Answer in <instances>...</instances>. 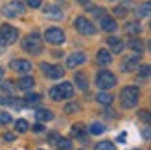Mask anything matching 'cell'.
<instances>
[{"label": "cell", "mask_w": 151, "mask_h": 150, "mask_svg": "<svg viewBox=\"0 0 151 150\" xmlns=\"http://www.w3.org/2000/svg\"><path fill=\"white\" fill-rule=\"evenodd\" d=\"M18 39V30L11 25H2L0 27V44L2 46H9L12 42H16Z\"/></svg>", "instance_id": "3957f363"}, {"label": "cell", "mask_w": 151, "mask_h": 150, "mask_svg": "<svg viewBox=\"0 0 151 150\" xmlns=\"http://www.w3.org/2000/svg\"><path fill=\"white\" fill-rule=\"evenodd\" d=\"M114 12H116L118 16H121V18H123V16L127 14V9H125V7H116V9H114Z\"/></svg>", "instance_id": "e575fe53"}, {"label": "cell", "mask_w": 151, "mask_h": 150, "mask_svg": "<svg viewBox=\"0 0 151 150\" xmlns=\"http://www.w3.org/2000/svg\"><path fill=\"white\" fill-rule=\"evenodd\" d=\"M56 145H58V149H62V150H70L72 149V141L67 140V138H58V140H56Z\"/></svg>", "instance_id": "d4e9b609"}, {"label": "cell", "mask_w": 151, "mask_h": 150, "mask_svg": "<svg viewBox=\"0 0 151 150\" xmlns=\"http://www.w3.org/2000/svg\"><path fill=\"white\" fill-rule=\"evenodd\" d=\"M137 66H139V57H127L121 62V71L130 73V71H135Z\"/></svg>", "instance_id": "7c38bea8"}, {"label": "cell", "mask_w": 151, "mask_h": 150, "mask_svg": "<svg viewBox=\"0 0 151 150\" xmlns=\"http://www.w3.org/2000/svg\"><path fill=\"white\" fill-rule=\"evenodd\" d=\"M107 42H109V46L113 48V51H116V53H121L123 44H121V41H119L118 37H109V39H107Z\"/></svg>", "instance_id": "7402d4cb"}, {"label": "cell", "mask_w": 151, "mask_h": 150, "mask_svg": "<svg viewBox=\"0 0 151 150\" xmlns=\"http://www.w3.org/2000/svg\"><path fill=\"white\" fill-rule=\"evenodd\" d=\"M32 129H34L35 133H42V131H44V127H42V124H40V122H39V124H35Z\"/></svg>", "instance_id": "74e56055"}, {"label": "cell", "mask_w": 151, "mask_h": 150, "mask_svg": "<svg viewBox=\"0 0 151 150\" xmlns=\"http://www.w3.org/2000/svg\"><path fill=\"white\" fill-rule=\"evenodd\" d=\"M84 131H86V127L83 124H76L72 127V134L77 136V138H81V140H84Z\"/></svg>", "instance_id": "4316f807"}, {"label": "cell", "mask_w": 151, "mask_h": 150, "mask_svg": "<svg viewBox=\"0 0 151 150\" xmlns=\"http://www.w3.org/2000/svg\"><path fill=\"white\" fill-rule=\"evenodd\" d=\"M97 62L102 64V66H107V64L113 62V57H111V53H109L107 50H100V51L97 53Z\"/></svg>", "instance_id": "e0dca14e"}, {"label": "cell", "mask_w": 151, "mask_h": 150, "mask_svg": "<svg viewBox=\"0 0 151 150\" xmlns=\"http://www.w3.org/2000/svg\"><path fill=\"white\" fill-rule=\"evenodd\" d=\"M21 46H23V50H25L27 53H32V55H37V53L42 51V42H40V39H39L37 34L27 36V37L23 39Z\"/></svg>", "instance_id": "7a4b0ae2"}, {"label": "cell", "mask_w": 151, "mask_h": 150, "mask_svg": "<svg viewBox=\"0 0 151 150\" xmlns=\"http://www.w3.org/2000/svg\"><path fill=\"white\" fill-rule=\"evenodd\" d=\"M139 74L142 76V78H148L150 76V66L146 64V66H141L139 67Z\"/></svg>", "instance_id": "836d02e7"}, {"label": "cell", "mask_w": 151, "mask_h": 150, "mask_svg": "<svg viewBox=\"0 0 151 150\" xmlns=\"http://www.w3.org/2000/svg\"><path fill=\"white\" fill-rule=\"evenodd\" d=\"M141 30H142V28H141V25H139L137 21H130V23H127V32H128V34L137 36Z\"/></svg>", "instance_id": "cb8c5ba5"}, {"label": "cell", "mask_w": 151, "mask_h": 150, "mask_svg": "<svg viewBox=\"0 0 151 150\" xmlns=\"http://www.w3.org/2000/svg\"><path fill=\"white\" fill-rule=\"evenodd\" d=\"M128 46H130V50H134L135 53H142V51H144V42L139 41V39H132V41L128 42Z\"/></svg>", "instance_id": "44dd1931"}, {"label": "cell", "mask_w": 151, "mask_h": 150, "mask_svg": "<svg viewBox=\"0 0 151 150\" xmlns=\"http://www.w3.org/2000/svg\"><path fill=\"white\" fill-rule=\"evenodd\" d=\"M139 97H141V94H139L137 87H127V88L121 90V95H119L121 106L123 108H134L139 103Z\"/></svg>", "instance_id": "6da1fadb"}, {"label": "cell", "mask_w": 151, "mask_h": 150, "mask_svg": "<svg viewBox=\"0 0 151 150\" xmlns=\"http://www.w3.org/2000/svg\"><path fill=\"white\" fill-rule=\"evenodd\" d=\"M56 88H58L62 99H70V97L74 95V85H72L70 81H63V83H60Z\"/></svg>", "instance_id": "8fae6325"}, {"label": "cell", "mask_w": 151, "mask_h": 150, "mask_svg": "<svg viewBox=\"0 0 151 150\" xmlns=\"http://www.w3.org/2000/svg\"><path fill=\"white\" fill-rule=\"evenodd\" d=\"M65 113H69V115H72V113H79L81 111V106L77 104V103H69L67 106H65Z\"/></svg>", "instance_id": "f1b7e54d"}, {"label": "cell", "mask_w": 151, "mask_h": 150, "mask_svg": "<svg viewBox=\"0 0 151 150\" xmlns=\"http://www.w3.org/2000/svg\"><path fill=\"white\" fill-rule=\"evenodd\" d=\"M84 62H86V55L83 51H74V53H70L67 57V67L69 69H74V67L84 64Z\"/></svg>", "instance_id": "9c48e42d"}, {"label": "cell", "mask_w": 151, "mask_h": 150, "mask_svg": "<svg viewBox=\"0 0 151 150\" xmlns=\"http://www.w3.org/2000/svg\"><path fill=\"white\" fill-rule=\"evenodd\" d=\"M2 78H4V69L0 67V81H2Z\"/></svg>", "instance_id": "7bdbcfd3"}, {"label": "cell", "mask_w": 151, "mask_h": 150, "mask_svg": "<svg viewBox=\"0 0 151 150\" xmlns=\"http://www.w3.org/2000/svg\"><path fill=\"white\" fill-rule=\"evenodd\" d=\"M95 150H114V145L111 141H100L95 145Z\"/></svg>", "instance_id": "f546056e"}, {"label": "cell", "mask_w": 151, "mask_h": 150, "mask_svg": "<svg viewBox=\"0 0 151 150\" xmlns=\"http://www.w3.org/2000/svg\"><path fill=\"white\" fill-rule=\"evenodd\" d=\"M125 136H127V134H125V133H123V134H121V136H119V143H125Z\"/></svg>", "instance_id": "60d3db41"}, {"label": "cell", "mask_w": 151, "mask_h": 150, "mask_svg": "<svg viewBox=\"0 0 151 150\" xmlns=\"http://www.w3.org/2000/svg\"><path fill=\"white\" fill-rule=\"evenodd\" d=\"M77 2H79L81 5H86V4H88V0H77Z\"/></svg>", "instance_id": "b9f144b4"}, {"label": "cell", "mask_w": 151, "mask_h": 150, "mask_svg": "<svg viewBox=\"0 0 151 150\" xmlns=\"http://www.w3.org/2000/svg\"><path fill=\"white\" fill-rule=\"evenodd\" d=\"M44 37H46V41H47L49 44H55V46L65 42V34H63V30H62V28H56V27L47 28L46 34H44Z\"/></svg>", "instance_id": "52a82bcc"}, {"label": "cell", "mask_w": 151, "mask_h": 150, "mask_svg": "<svg viewBox=\"0 0 151 150\" xmlns=\"http://www.w3.org/2000/svg\"><path fill=\"white\" fill-rule=\"evenodd\" d=\"M40 69L44 71V74L47 76V78H51V79H58V78H62V76L65 74V71H63V67H62V66L40 64Z\"/></svg>", "instance_id": "ba28073f"}, {"label": "cell", "mask_w": 151, "mask_h": 150, "mask_svg": "<svg viewBox=\"0 0 151 150\" xmlns=\"http://www.w3.org/2000/svg\"><path fill=\"white\" fill-rule=\"evenodd\" d=\"M74 83L77 85L79 90H88V87H90L88 76L84 74V73H76L74 74Z\"/></svg>", "instance_id": "5bb4252c"}, {"label": "cell", "mask_w": 151, "mask_h": 150, "mask_svg": "<svg viewBox=\"0 0 151 150\" xmlns=\"http://www.w3.org/2000/svg\"><path fill=\"white\" fill-rule=\"evenodd\" d=\"M49 97H51L53 101H62V95H60V92H58L56 87H53V88L49 90Z\"/></svg>", "instance_id": "1f68e13d"}, {"label": "cell", "mask_w": 151, "mask_h": 150, "mask_svg": "<svg viewBox=\"0 0 151 150\" xmlns=\"http://www.w3.org/2000/svg\"><path fill=\"white\" fill-rule=\"evenodd\" d=\"M44 14H46L49 20H62V16H63L62 9L56 7V5H46V7H44Z\"/></svg>", "instance_id": "4fadbf2b"}, {"label": "cell", "mask_w": 151, "mask_h": 150, "mask_svg": "<svg viewBox=\"0 0 151 150\" xmlns=\"http://www.w3.org/2000/svg\"><path fill=\"white\" fill-rule=\"evenodd\" d=\"M2 11H4V16H7V18H16V16L25 14V5H23L19 0H12V2H9V4H5Z\"/></svg>", "instance_id": "5b68a950"}, {"label": "cell", "mask_w": 151, "mask_h": 150, "mask_svg": "<svg viewBox=\"0 0 151 150\" xmlns=\"http://www.w3.org/2000/svg\"><path fill=\"white\" fill-rule=\"evenodd\" d=\"M2 140H4V141H14V134H12V133H5V134L2 136Z\"/></svg>", "instance_id": "d590c367"}, {"label": "cell", "mask_w": 151, "mask_h": 150, "mask_svg": "<svg viewBox=\"0 0 151 150\" xmlns=\"http://www.w3.org/2000/svg\"><path fill=\"white\" fill-rule=\"evenodd\" d=\"M27 4H28L30 7H39V5H40V0H27Z\"/></svg>", "instance_id": "8d00e7d4"}, {"label": "cell", "mask_w": 151, "mask_h": 150, "mask_svg": "<svg viewBox=\"0 0 151 150\" xmlns=\"http://www.w3.org/2000/svg\"><path fill=\"white\" fill-rule=\"evenodd\" d=\"M2 90H5V92L12 94V92L16 90V87H14V83H12V81H5V83L2 85Z\"/></svg>", "instance_id": "d6a6232c"}, {"label": "cell", "mask_w": 151, "mask_h": 150, "mask_svg": "<svg viewBox=\"0 0 151 150\" xmlns=\"http://www.w3.org/2000/svg\"><path fill=\"white\" fill-rule=\"evenodd\" d=\"M141 118H144L146 122H150V115H148V111H141Z\"/></svg>", "instance_id": "f35d334b"}, {"label": "cell", "mask_w": 151, "mask_h": 150, "mask_svg": "<svg viewBox=\"0 0 151 150\" xmlns=\"http://www.w3.org/2000/svg\"><path fill=\"white\" fill-rule=\"evenodd\" d=\"M35 118H37L39 122H49V120H53V113L49 111V110H39L35 113Z\"/></svg>", "instance_id": "ffe728a7"}, {"label": "cell", "mask_w": 151, "mask_h": 150, "mask_svg": "<svg viewBox=\"0 0 151 150\" xmlns=\"http://www.w3.org/2000/svg\"><path fill=\"white\" fill-rule=\"evenodd\" d=\"M11 122V113L0 111V125H7Z\"/></svg>", "instance_id": "4dcf8cb0"}, {"label": "cell", "mask_w": 151, "mask_h": 150, "mask_svg": "<svg viewBox=\"0 0 151 150\" xmlns=\"http://www.w3.org/2000/svg\"><path fill=\"white\" fill-rule=\"evenodd\" d=\"M40 101H42L40 94H28V95L25 97V104H27V106H37Z\"/></svg>", "instance_id": "d6986e66"}, {"label": "cell", "mask_w": 151, "mask_h": 150, "mask_svg": "<svg viewBox=\"0 0 151 150\" xmlns=\"http://www.w3.org/2000/svg\"><path fill=\"white\" fill-rule=\"evenodd\" d=\"M11 67H12V71H16L19 74H27L28 71H32V64L28 60H12Z\"/></svg>", "instance_id": "30bf717a"}, {"label": "cell", "mask_w": 151, "mask_h": 150, "mask_svg": "<svg viewBox=\"0 0 151 150\" xmlns=\"http://www.w3.org/2000/svg\"><path fill=\"white\" fill-rule=\"evenodd\" d=\"M34 85H35L34 78H32V76H25V78H21V79L18 81V85H16V87H18L19 90H30Z\"/></svg>", "instance_id": "ac0fdd59"}, {"label": "cell", "mask_w": 151, "mask_h": 150, "mask_svg": "<svg viewBox=\"0 0 151 150\" xmlns=\"http://www.w3.org/2000/svg\"><path fill=\"white\" fill-rule=\"evenodd\" d=\"M97 85H99L100 90L113 88V87H116V76L111 71H99V74H97Z\"/></svg>", "instance_id": "277c9868"}, {"label": "cell", "mask_w": 151, "mask_h": 150, "mask_svg": "<svg viewBox=\"0 0 151 150\" xmlns=\"http://www.w3.org/2000/svg\"><path fill=\"white\" fill-rule=\"evenodd\" d=\"M74 27H76V30H77L79 34H83V36H93V34L97 32V28L93 27V23H91V21H88V20H86V18H83V16L76 18Z\"/></svg>", "instance_id": "8992f818"}, {"label": "cell", "mask_w": 151, "mask_h": 150, "mask_svg": "<svg viewBox=\"0 0 151 150\" xmlns=\"http://www.w3.org/2000/svg\"><path fill=\"white\" fill-rule=\"evenodd\" d=\"M151 12V4L150 2H146V4H142L139 9H137V16H141V18H148Z\"/></svg>", "instance_id": "603a6c76"}, {"label": "cell", "mask_w": 151, "mask_h": 150, "mask_svg": "<svg viewBox=\"0 0 151 150\" xmlns=\"http://www.w3.org/2000/svg\"><path fill=\"white\" fill-rule=\"evenodd\" d=\"M88 131H90L91 134H102V133L106 131V127H104L102 124H99V122H93V124L88 127Z\"/></svg>", "instance_id": "484cf974"}, {"label": "cell", "mask_w": 151, "mask_h": 150, "mask_svg": "<svg viewBox=\"0 0 151 150\" xmlns=\"http://www.w3.org/2000/svg\"><path fill=\"white\" fill-rule=\"evenodd\" d=\"M0 103H2V99H0Z\"/></svg>", "instance_id": "ee69618b"}, {"label": "cell", "mask_w": 151, "mask_h": 150, "mask_svg": "<svg viewBox=\"0 0 151 150\" xmlns=\"http://www.w3.org/2000/svg\"><path fill=\"white\" fill-rule=\"evenodd\" d=\"M28 122L27 120H23V118H19V120H16V131L18 133H27L28 131Z\"/></svg>", "instance_id": "83f0119b"}, {"label": "cell", "mask_w": 151, "mask_h": 150, "mask_svg": "<svg viewBox=\"0 0 151 150\" xmlns=\"http://www.w3.org/2000/svg\"><path fill=\"white\" fill-rule=\"evenodd\" d=\"M55 140H58V136L56 134H51L49 136V143H55Z\"/></svg>", "instance_id": "ab89813d"}, {"label": "cell", "mask_w": 151, "mask_h": 150, "mask_svg": "<svg viewBox=\"0 0 151 150\" xmlns=\"http://www.w3.org/2000/svg\"><path fill=\"white\" fill-rule=\"evenodd\" d=\"M100 27H102V30H106V32H114V30L118 28L116 21H114L113 18H107V16H104V18L100 20Z\"/></svg>", "instance_id": "9a60e30c"}, {"label": "cell", "mask_w": 151, "mask_h": 150, "mask_svg": "<svg viewBox=\"0 0 151 150\" xmlns=\"http://www.w3.org/2000/svg\"><path fill=\"white\" fill-rule=\"evenodd\" d=\"M97 101H99L102 106H109V104H113L114 97L109 94V92H106V90H100V92L97 94Z\"/></svg>", "instance_id": "2e32d148"}]
</instances>
